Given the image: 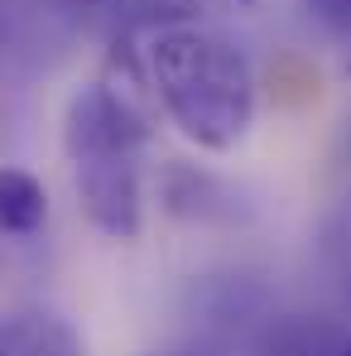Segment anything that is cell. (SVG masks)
I'll use <instances>...</instances> for the list:
<instances>
[{
	"label": "cell",
	"mask_w": 351,
	"mask_h": 356,
	"mask_svg": "<svg viewBox=\"0 0 351 356\" xmlns=\"http://www.w3.org/2000/svg\"><path fill=\"white\" fill-rule=\"evenodd\" d=\"M140 67L183 140L212 154H227L245 140L255 120V82L227 39L174 24L140 44Z\"/></svg>",
	"instance_id": "obj_1"
},
{
	"label": "cell",
	"mask_w": 351,
	"mask_h": 356,
	"mask_svg": "<svg viewBox=\"0 0 351 356\" xmlns=\"http://www.w3.org/2000/svg\"><path fill=\"white\" fill-rule=\"evenodd\" d=\"M149 125L130 106V97L106 87V82H87L67 97L63 111V145L67 159H116V154H145Z\"/></svg>",
	"instance_id": "obj_2"
},
{
	"label": "cell",
	"mask_w": 351,
	"mask_h": 356,
	"mask_svg": "<svg viewBox=\"0 0 351 356\" xmlns=\"http://www.w3.org/2000/svg\"><path fill=\"white\" fill-rule=\"evenodd\" d=\"M72 188L97 232L116 241H135L145 222L140 202V154H116V159H82L72 164Z\"/></svg>",
	"instance_id": "obj_3"
},
{
	"label": "cell",
	"mask_w": 351,
	"mask_h": 356,
	"mask_svg": "<svg viewBox=\"0 0 351 356\" xmlns=\"http://www.w3.org/2000/svg\"><path fill=\"white\" fill-rule=\"evenodd\" d=\"M0 356H87V347L54 308H15L0 327Z\"/></svg>",
	"instance_id": "obj_4"
},
{
	"label": "cell",
	"mask_w": 351,
	"mask_h": 356,
	"mask_svg": "<svg viewBox=\"0 0 351 356\" xmlns=\"http://www.w3.org/2000/svg\"><path fill=\"white\" fill-rule=\"evenodd\" d=\"M49 217V197L44 183L24 169H5L0 174V227L10 236H34Z\"/></svg>",
	"instance_id": "obj_5"
},
{
	"label": "cell",
	"mask_w": 351,
	"mask_h": 356,
	"mask_svg": "<svg viewBox=\"0 0 351 356\" xmlns=\"http://www.w3.org/2000/svg\"><path fill=\"white\" fill-rule=\"evenodd\" d=\"M197 15V0H130L125 15L116 24V49H130L140 54V44L159 29H174V24H188Z\"/></svg>",
	"instance_id": "obj_6"
},
{
	"label": "cell",
	"mask_w": 351,
	"mask_h": 356,
	"mask_svg": "<svg viewBox=\"0 0 351 356\" xmlns=\"http://www.w3.org/2000/svg\"><path fill=\"white\" fill-rule=\"evenodd\" d=\"M347 337H337L332 327L323 323H308V318H284V323H270V332L260 337L255 356H337Z\"/></svg>",
	"instance_id": "obj_7"
},
{
	"label": "cell",
	"mask_w": 351,
	"mask_h": 356,
	"mask_svg": "<svg viewBox=\"0 0 351 356\" xmlns=\"http://www.w3.org/2000/svg\"><path fill=\"white\" fill-rule=\"evenodd\" d=\"M298 5L318 29H327L332 39L351 44V0H298Z\"/></svg>",
	"instance_id": "obj_8"
},
{
	"label": "cell",
	"mask_w": 351,
	"mask_h": 356,
	"mask_svg": "<svg viewBox=\"0 0 351 356\" xmlns=\"http://www.w3.org/2000/svg\"><path fill=\"white\" fill-rule=\"evenodd\" d=\"M58 5V15L67 19H77V24H120V15H125V5L130 0H54Z\"/></svg>",
	"instance_id": "obj_9"
},
{
	"label": "cell",
	"mask_w": 351,
	"mask_h": 356,
	"mask_svg": "<svg viewBox=\"0 0 351 356\" xmlns=\"http://www.w3.org/2000/svg\"><path fill=\"white\" fill-rule=\"evenodd\" d=\"M154 356H222V352H212V347H178V352H154Z\"/></svg>",
	"instance_id": "obj_10"
},
{
	"label": "cell",
	"mask_w": 351,
	"mask_h": 356,
	"mask_svg": "<svg viewBox=\"0 0 351 356\" xmlns=\"http://www.w3.org/2000/svg\"><path fill=\"white\" fill-rule=\"evenodd\" d=\"M337 356H351V337H347V342H342V352H337Z\"/></svg>",
	"instance_id": "obj_11"
}]
</instances>
